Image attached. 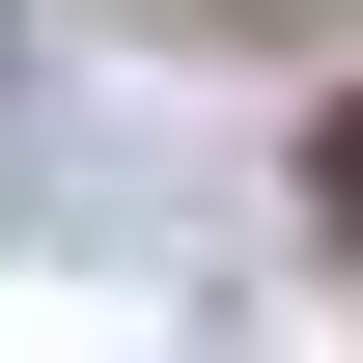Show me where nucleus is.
Here are the masks:
<instances>
[{
    "label": "nucleus",
    "instance_id": "f257e3e1",
    "mask_svg": "<svg viewBox=\"0 0 363 363\" xmlns=\"http://www.w3.org/2000/svg\"><path fill=\"white\" fill-rule=\"evenodd\" d=\"M308 196H335V224H363V112H335V140H308Z\"/></svg>",
    "mask_w": 363,
    "mask_h": 363
},
{
    "label": "nucleus",
    "instance_id": "f03ea898",
    "mask_svg": "<svg viewBox=\"0 0 363 363\" xmlns=\"http://www.w3.org/2000/svg\"><path fill=\"white\" fill-rule=\"evenodd\" d=\"M168 28H308V0H168Z\"/></svg>",
    "mask_w": 363,
    "mask_h": 363
}]
</instances>
